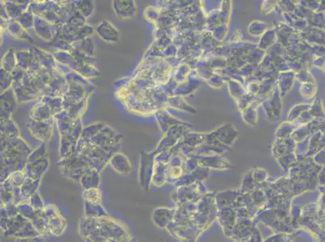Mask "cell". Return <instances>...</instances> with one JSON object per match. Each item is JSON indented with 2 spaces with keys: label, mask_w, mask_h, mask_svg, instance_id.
Here are the masks:
<instances>
[{
  "label": "cell",
  "mask_w": 325,
  "mask_h": 242,
  "mask_svg": "<svg viewBox=\"0 0 325 242\" xmlns=\"http://www.w3.org/2000/svg\"><path fill=\"white\" fill-rule=\"evenodd\" d=\"M212 137L216 139L218 141L226 143H232L238 136V131L233 127V125L227 124L209 134Z\"/></svg>",
  "instance_id": "2"
},
{
  "label": "cell",
  "mask_w": 325,
  "mask_h": 242,
  "mask_svg": "<svg viewBox=\"0 0 325 242\" xmlns=\"http://www.w3.org/2000/svg\"><path fill=\"white\" fill-rule=\"evenodd\" d=\"M263 108L266 111V115L270 120H277L282 115V103L280 99V94L277 91H274L268 101L263 104Z\"/></svg>",
  "instance_id": "1"
},
{
  "label": "cell",
  "mask_w": 325,
  "mask_h": 242,
  "mask_svg": "<svg viewBox=\"0 0 325 242\" xmlns=\"http://www.w3.org/2000/svg\"><path fill=\"white\" fill-rule=\"evenodd\" d=\"M84 196H85V199L90 202L91 204H100V191H98L96 189H90V190H87L85 191Z\"/></svg>",
  "instance_id": "9"
},
{
  "label": "cell",
  "mask_w": 325,
  "mask_h": 242,
  "mask_svg": "<svg viewBox=\"0 0 325 242\" xmlns=\"http://www.w3.org/2000/svg\"><path fill=\"white\" fill-rule=\"evenodd\" d=\"M294 79L295 74L294 73L287 72L281 74L279 75V93L281 95H286L288 91L292 88L294 85Z\"/></svg>",
  "instance_id": "3"
},
{
  "label": "cell",
  "mask_w": 325,
  "mask_h": 242,
  "mask_svg": "<svg viewBox=\"0 0 325 242\" xmlns=\"http://www.w3.org/2000/svg\"><path fill=\"white\" fill-rule=\"evenodd\" d=\"M294 132L293 128L288 123H283L276 131V136L278 139L287 138L290 134Z\"/></svg>",
  "instance_id": "8"
},
{
  "label": "cell",
  "mask_w": 325,
  "mask_h": 242,
  "mask_svg": "<svg viewBox=\"0 0 325 242\" xmlns=\"http://www.w3.org/2000/svg\"><path fill=\"white\" fill-rule=\"evenodd\" d=\"M276 36L275 31L274 30H268L262 35V40L260 41V48L262 50H266L268 47L273 46L275 43Z\"/></svg>",
  "instance_id": "5"
},
{
  "label": "cell",
  "mask_w": 325,
  "mask_h": 242,
  "mask_svg": "<svg viewBox=\"0 0 325 242\" xmlns=\"http://www.w3.org/2000/svg\"><path fill=\"white\" fill-rule=\"evenodd\" d=\"M266 27V25L265 22L258 21H253V23L251 24L248 27V32L251 35L261 36L264 33Z\"/></svg>",
  "instance_id": "7"
},
{
  "label": "cell",
  "mask_w": 325,
  "mask_h": 242,
  "mask_svg": "<svg viewBox=\"0 0 325 242\" xmlns=\"http://www.w3.org/2000/svg\"><path fill=\"white\" fill-rule=\"evenodd\" d=\"M306 106L305 104L303 105H297V106L295 107L294 108H292L291 111H290L289 115H288V120L289 121H293V120H295L300 115V110H303V107Z\"/></svg>",
  "instance_id": "10"
},
{
  "label": "cell",
  "mask_w": 325,
  "mask_h": 242,
  "mask_svg": "<svg viewBox=\"0 0 325 242\" xmlns=\"http://www.w3.org/2000/svg\"><path fill=\"white\" fill-rule=\"evenodd\" d=\"M229 91L231 95L236 100V101L246 94L244 89L243 88V86H241V84L235 80L229 81Z\"/></svg>",
  "instance_id": "6"
},
{
  "label": "cell",
  "mask_w": 325,
  "mask_h": 242,
  "mask_svg": "<svg viewBox=\"0 0 325 242\" xmlns=\"http://www.w3.org/2000/svg\"><path fill=\"white\" fill-rule=\"evenodd\" d=\"M242 116L247 125H251V126H255L257 125V109L255 107V102L242 111Z\"/></svg>",
  "instance_id": "4"
},
{
  "label": "cell",
  "mask_w": 325,
  "mask_h": 242,
  "mask_svg": "<svg viewBox=\"0 0 325 242\" xmlns=\"http://www.w3.org/2000/svg\"><path fill=\"white\" fill-rule=\"evenodd\" d=\"M274 6H275V2H273V1H265L264 3L262 5V12L265 15L270 13L274 8Z\"/></svg>",
  "instance_id": "11"
},
{
  "label": "cell",
  "mask_w": 325,
  "mask_h": 242,
  "mask_svg": "<svg viewBox=\"0 0 325 242\" xmlns=\"http://www.w3.org/2000/svg\"><path fill=\"white\" fill-rule=\"evenodd\" d=\"M16 242H44L41 238H27V239H18Z\"/></svg>",
  "instance_id": "12"
}]
</instances>
